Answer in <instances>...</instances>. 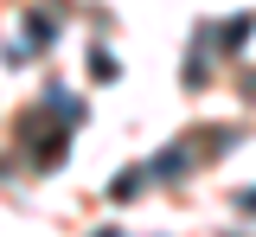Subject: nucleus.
Returning a JSON list of instances; mask_svg holds the SVG:
<instances>
[{
	"label": "nucleus",
	"mask_w": 256,
	"mask_h": 237,
	"mask_svg": "<svg viewBox=\"0 0 256 237\" xmlns=\"http://www.w3.org/2000/svg\"><path fill=\"white\" fill-rule=\"evenodd\" d=\"M52 32H58V20H32V26H26V45H52Z\"/></svg>",
	"instance_id": "nucleus-1"
},
{
	"label": "nucleus",
	"mask_w": 256,
	"mask_h": 237,
	"mask_svg": "<svg viewBox=\"0 0 256 237\" xmlns=\"http://www.w3.org/2000/svg\"><path fill=\"white\" fill-rule=\"evenodd\" d=\"M154 173H186V148H173V154H160Z\"/></svg>",
	"instance_id": "nucleus-2"
},
{
	"label": "nucleus",
	"mask_w": 256,
	"mask_h": 237,
	"mask_svg": "<svg viewBox=\"0 0 256 237\" xmlns=\"http://www.w3.org/2000/svg\"><path fill=\"white\" fill-rule=\"evenodd\" d=\"M237 205H244V212H256V192H237Z\"/></svg>",
	"instance_id": "nucleus-3"
}]
</instances>
